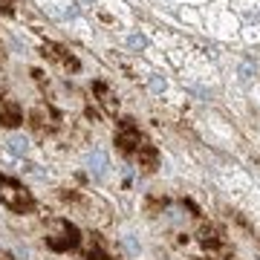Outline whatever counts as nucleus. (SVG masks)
Segmentation results:
<instances>
[{
	"label": "nucleus",
	"mask_w": 260,
	"mask_h": 260,
	"mask_svg": "<svg viewBox=\"0 0 260 260\" xmlns=\"http://www.w3.org/2000/svg\"><path fill=\"white\" fill-rule=\"evenodd\" d=\"M0 205H6L15 214H29V211H35V197L23 188V182L0 174Z\"/></svg>",
	"instance_id": "nucleus-1"
},
{
	"label": "nucleus",
	"mask_w": 260,
	"mask_h": 260,
	"mask_svg": "<svg viewBox=\"0 0 260 260\" xmlns=\"http://www.w3.org/2000/svg\"><path fill=\"white\" fill-rule=\"evenodd\" d=\"M58 225V234H47L44 243H47V249L52 251H75L81 246V232L75 229L70 220H55Z\"/></svg>",
	"instance_id": "nucleus-2"
},
{
	"label": "nucleus",
	"mask_w": 260,
	"mask_h": 260,
	"mask_svg": "<svg viewBox=\"0 0 260 260\" xmlns=\"http://www.w3.org/2000/svg\"><path fill=\"white\" fill-rule=\"evenodd\" d=\"M142 142L145 139H142L136 121L133 119H121L119 127H116V148H119L124 156H136V150H139Z\"/></svg>",
	"instance_id": "nucleus-3"
},
{
	"label": "nucleus",
	"mask_w": 260,
	"mask_h": 260,
	"mask_svg": "<svg viewBox=\"0 0 260 260\" xmlns=\"http://www.w3.org/2000/svg\"><path fill=\"white\" fill-rule=\"evenodd\" d=\"M29 124H32V130L35 133H52V130L61 124V116H58L52 107H47V104H38V107H32L29 110Z\"/></svg>",
	"instance_id": "nucleus-4"
},
{
	"label": "nucleus",
	"mask_w": 260,
	"mask_h": 260,
	"mask_svg": "<svg viewBox=\"0 0 260 260\" xmlns=\"http://www.w3.org/2000/svg\"><path fill=\"white\" fill-rule=\"evenodd\" d=\"M41 55L49 58V61H55V64H61L64 70H81V64H78V58L70 52L67 47H61V44H55V41H47L44 47H41Z\"/></svg>",
	"instance_id": "nucleus-5"
},
{
	"label": "nucleus",
	"mask_w": 260,
	"mask_h": 260,
	"mask_svg": "<svg viewBox=\"0 0 260 260\" xmlns=\"http://www.w3.org/2000/svg\"><path fill=\"white\" fill-rule=\"evenodd\" d=\"M197 240L203 243V249L217 251V249H223V246H225V234H223V229H220V225L203 223V225H200V232H197Z\"/></svg>",
	"instance_id": "nucleus-6"
},
{
	"label": "nucleus",
	"mask_w": 260,
	"mask_h": 260,
	"mask_svg": "<svg viewBox=\"0 0 260 260\" xmlns=\"http://www.w3.org/2000/svg\"><path fill=\"white\" fill-rule=\"evenodd\" d=\"M23 124V110L18 102H0V127H20Z\"/></svg>",
	"instance_id": "nucleus-7"
},
{
	"label": "nucleus",
	"mask_w": 260,
	"mask_h": 260,
	"mask_svg": "<svg viewBox=\"0 0 260 260\" xmlns=\"http://www.w3.org/2000/svg\"><path fill=\"white\" fill-rule=\"evenodd\" d=\"M136 162H139V168L142 171H156L159 168V150H156V145H150V142H142L139 145V150H136Z\"/></svg>",
	"instance_id": "nucleus-8"
},
{
	"label": "nucleus",
	"mask_w": 260,
	"mask_h": 260,
	"mask_svg": "<svg viewBox=\"0 0 260 260\" xmlns=\"http://www.w3.org/2000/svg\"><path fill=\"white\" fill-rule=\"evenodd\" d=\"M93 93L99 95V102L104 104V110H107V113H116V107H119V102L113 99V93L107 90V84H104V81H95V84H93Z\"/></svg>",
	"instance_id": "nucleus-9"
},
{
	"label": "nucleus",
	"mask_w": 260,
	"mask_h": 260,
	"mask_svg": "<svg viewBox=\"0 0 260 260\" xmlns=\"http://www.w3.org/2000/svg\"><path fill=\"white\" fill-rule=\"evenodd\" d=\"M99 237H102V234H93V246L84 254V260H110V254H107V249H104V243L99 240Z\"/></svg>",
	"instance_id": "nucleus-10"
},
{
	"label": "nucleus",
	"mask_w": 260,
	"mask_h": 260,
	"mask_svg": "<svg viewBox=\"0 0 260 260\" xmlns=\"http://www.w3.org/2000/svg\"><path fill=\"white\" fill-rule=\"evenodd\" d=\"M168 205L165 197H148V203H145V211H148V217H156L162 208Z\"/></svg>",
	"instance_id": "nucleus-11"
},
{
	"label": "nucleus",
	"mask_w": 260,
	"mask_h": 260,
	"mask_svg": "<svg viewBox=\"0 0 260 260\" xmlns=\"http://www.w3.org/2000/svg\"><path fill=\"white\" fill-rule=\"evenodd\" d=\"M0 12H3L6 18H12V15H15V0H0Z\"/></svg>",
	"instance_id": "nucleus-12"
},
{
	"label": "nucleus",
	"mask_w": 260,
	"mask_h": 260,
	"mask_svg": "<svg viewBox=\"0 0 260 260\" xmlns=\"http://www.w3.org/2000/svg\"><path fill=\"white\" fill-rule=\"evenodd\" d=\"M61 200H67V203H81V194H75V191H61Z\"/></svg>",
	"instance_id": "nucleus-13"
},
{
	"label": "nucleus",
	"mask_w": 260,
	"mask_h": 260,
	"mask_svg": "<svg viewBox=\"0 0 260 260\" xmlns=\"http://www.w3.org/2000/svg\"><path fill=\"white\" fill-rule=\"evenodd\" d=\"M0 260H15V257H12L9 251H0Z\"/></svg>",
	"instance_id": "nucleus-14"
},
{
	"label": "nucleus",
	"mask_w": 260,
	"mask_h": 260,
	"mask_svg": "<svg viewBox=\"0 0 260 260\" xmlns=\"http://www.w3.org/2000/svg\"><path fill=\"white\" fill-rule=\"evenodd\" d=\"M0 61H3V47H0Z\"/></svg>",
	"instance_id": "nucleus-15"
},
{
	"label": "nucleus",
	"mask_w": 260,
	"mask_h": 260,
	"mask_svg": "<svg viewBox=\"0 0 260 260\" xmlns=\"http://www.w3.org/2000/svg\"><path fill=\"white\" fill-rule=\"evenodd\" d=\"M197 260H208V257H197Z\"/></svg>",
	"instance_id": "nucleus-16"
}]
</instances>
